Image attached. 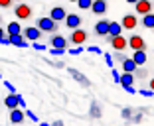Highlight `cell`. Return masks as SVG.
<instances>
[{
    "instance_id": "277c9868",
    "label": "cell",
    "mask_w": 154,
    "mask_h": 126,
    "mask_svg": "<svg viewBox=\"0 0 154 126\" xmlns=\"http://www.w3.org/2000/svg\"><path fill=\"white\" fill-rule=\"evenodd\" d=\"M152 12H154V0H138V2H134V12L132 14L146 16V14H152Z\"/></svg>"
},
{
    "instance_id": "9c48e42d",
    "label": "cell",
    "mask_w": 154,
    "mask_h": 126,
    "mask_svg": "<svg viewBox=\"0 0 154 126\" xmlns=\"http://www.w3.org/2000/svg\"><path fill=\"white\" fill-rule=\"evenodd\" d=\"M63 24L69 28V30H77V28H81V24H83V16H79V14H75V12H71V14L67 12Z\"/></svg>"
},
{
    "instance_id": "8992f818",
    "label": "cell",
    "mask_w": 154,
    "mask_h": 126,
    "mask_svg": "<svg viewBox=\"0 0 154 126\" xmlns=\"http://www.w3.org/2000/svg\"><path fill=\"white\" fill-rule=\"evenodd\" d=\"M50 47H51V50L65 51V47H67V38L61 36V34H51V36H50Z\"/></svg>"
},
{
    "instance_id": "d4e9b609",
    "label": "cell",
    "mask_w": 154,
    "mask_h": 126,
    "mask_svg": "<svg viewBox=\"0 0 154 126\" xmlns=\"http://www.w3.org/2000/svg\"><path fill=\"white\" fill-rule=\"evenodd\" d=\"M14 0H0V8H10Z\"/></svg>"
},
{
    "instance_id": "83f0119b",
    "label": "cell",
    "mask_w": 154,
    "mask_h": 126,
    "mask_svg": "<svg viewBox=\"0 0 154 126\" xmlns=\"http://www.w3.org/2000/svg\"><path fill=\"white\" fill-rule=\"evenodd\" d=\"M125 2H128V4H134V2H138V0H125Z\"/></svg>"
},
{
    "instance_id": "cb8c5ba5",
    "label": "cell",
    "mask_w": 154,
    "mask_h": 126,
    "mask_svg": "<svg viewBox=\"0 0 154 126\" xmlns=\"http://www.w3.org/2000/svg\"><path fill=\"white\" fill-rule=\"evenodd\" d=\"M71 75H73V77H77V81H81L83 85H87V87H89V81H85V77H83V75H81L79 71H75V69H71Z\"/></svg>"
},
{
    "instance_id": "52a82bcc",
    "label": "cell",
    "mask_w": 154,
    "mask_h": 126,
    "mask_svg": "<svg viewBox=\"0 0 154 126\" xmlns=\"http://www.w3.org/2000/svg\"><path fill=\"white\" fill-rule=\"evenodd\" d=\"M107 41H109V45L113 47L115 51H119V53H122V51L127 50V38L125 36H115V38H107Z\"/></svg>"
},
{
    "instance_id": "4316f807",
    "label": "cell",
    "mask_w": 154,
    "mask_h": 126,
    "mask_svg": "<svg viewBox=\"0 0 154 126\" xmlns=\"http://www.w3.org/2000/svg\"><path fill=\"white\" fill-rule=\"evenodd\" d=\"M4 36H6V32L2 30V28H0V40H2V38H4Z\"/></svg>"
},
{
    "instance_id": "7402d4cb",
    "label": "cell",
    "mask_w": 154,
    "mask_h": 126,
    "mask_svg": "<svg viewBox=\"0 0 154 126\" xmlns=\"http://www.w3.org/2000/svg\"><path fill=\"white\" fill-rule=\"evenodd\" d=\"M121 32H122L121 24H119V22H113V20H111V22H109V36H107V38H115V36H121Z\"/></svg>"
},
{
    "instance_id": "ba28073f",
    "label": "cell",
    "mask_w": 154,
    "mask_h": 126,
    "mask_svg": "<svg viewBox=\"0 0 154 126\" xmlns=\"http://www.w3.org/2000/svg\"><path fill=\"white\" fill-rule=\"evenodd\" d=\"M119 24H121L122 30H134V28L138 26V18H136L132 12H127V14L121 18V22H119Z\"/></svg>"
},
{
    "instance_id": "ffe728a7",
    "label": "cell",
    "mask_w": 154,
    "mask_h": 126,
    "mask_svg": "<svg viewBox=\"0 0 154 126\" xmlns=\"http://www.w3.org/2000/svg\"><path fill=\"white\" fill-rule=\"evenodd\" d=\"M140 26L144 28V30H154V12H152V14H146V16H142Z\"/></svg>"
},
{
    "instance_id": "4fadbf2b",
    "label": "cell",
    "mask_w": 154,
    "mask_h": 126,
    "mask_svg": "<svg viewBox=\"0 0 154 126\" xmlns=\"http://www.w3.org/2000/svg\"><path fill=\"white\" fill-rule=\"evenodd\" d=\"M65 16H67V10L63 8V6H54V8L50 10V18L54 20V22H63Z\"/></svg>"
},
{
    "instance_id": "ac0fdd59",
    "label": "cell",
    "mask_w": 154,
    "mask_h": 126,
    "mask_svg": "<svg viewBox=\"0 0 154 126\" xmlns=\"http://www.w3.org/2000/svg\"><path fill=\"white\" fill-rule=\"evenodd\" d=\"M6 36H18V34H22V26H20V24L18 22H10L8 24V26H6Z\"/></svg>"
},
{
    "instance_id": "603a6c76",
    "label": "cell",
    "mask_w": 154,
    "mask_h": 126,
    "mask_svg": "<svg viewBox=\"0 0 154 126\" xmlns=\"http://www.w3.org/2000/svg\"><path fill=\"white\" fill-rule=\"evenodd\" d=\"M91 4H93V0H77V6L81 10H89Z\"/></svg>"
},
{
    "instance_id": "8fae6325",
    "label": "cell",
    "mask_w": 154,
    "mask_h": 126,
    "mask_svg": "<svg viewBox=\"0 0 154 126\" xmlns=\"http://www.w3.org/2000/svg\"><path fill=\"white\" fill-rule=\"evenodd\" d=\"M22 36H24V40H26V41L28 40H30V41H38L44 34H42L36 26H28V28H24V30H22Z\"/></svg>"
},
{
    "instance_id": "5bb4252c",
    "label": "cell",
    "mask_w": 154,
    "mask_h": 126,
    "mask_svg": "<svg viewBox=\"0 0 154 126\" xmlns=\"http://www.w3.org/2000/svg\"><path fill=\"white\" fill-rule=\"evenodd\" d=\"M20 104V94L18 93H10L4 97V106L8 108V110H14V108H18Z\"/></svg>"
},
{
    "instance_id": "e0dca14e",
    "label": "cell",
    "mask_w": 154,
    "mask_h": 126,
    "mask_svg": "<svg viewBox=\"0 0 154 126\" xmlns=\"http://www.w3.org/2000/svg\"><path fill=\"white\" fill-rule=\"evenodd\" d=\"M8 44L10 45H16V47H28V41L24 40L22 34H18V36H10L8 38Z\"/></svg>"
},
{
    "instance_id": "3957f363",
    "label": "cell",
    "mask_w": 154,
    "mask_h": 126,
    "mask_svg": "<svg viewBox=\"0 0 154 126\" xmlns=\"http://www.w3.org/2000/svg\"><path fill=\"white\" fill-rule=\"evenodd\" d=\"M127 45L131 47L132 51H146V50H148V45H146L144 38L138 36V34H132V36L127 40Z\"/></svg>"
},
{
    "instance_id": "d6986e66",
    "label": "cell",
    "mask_w": 154,
    "mask_h": 126,
    "mask_svg": "<svg viewBox=\"0 0 154 126\" xmlns=\"http://www.w3.org/2000/svg\"><path fill=\"white\" fill-rule=\"evenodd\" d=\"M117 81L125 87H132V83H134V73H122L121 77H117Z\"/></svg>"
},
{
    "instance_id": "2e32d148",
    "label": "cell",
    "mask_w": 154,
    "mask_h": 126,
    "mask_svg": "<svg viewBox=\"0 0 154 126\" xmlns=\"http://www.w3.org/2000/svg\"><path fill=\"white\" fill-rule=\"evenodd\" d=\"M131 59L134 61V65H136V67H138V65H144V63L148 61V53H146V51H134Z\"/></svg>"
},
{
    "instance_id": "6da1fadb",
    "label": "cell",
    "mask_w": 154,
    "mask_h": 126,
    "mask_svg": "<svg viewBox=\"0 0 154 126\" xmlns=\"http://www.w3.org/2000/svg\"><path fill=\"white\" fill-rule=\"evenodd\" d=\"M36 28L42 32V34H50V36H51V34H57L59 24L54 22L50 16H40V18L36 20Z\"/></svg>"
},
{
    "instance_id": "7c38bea8",
    "label": "cell",
    "mask_w": 154,
    "mask_h": 126,
    "mask_svg": "<svg viewBox=\"0 0 154 126\" xmlns=\"http://www.w3.org/2000/svg\"><path fill=\"white\" fill-rule=\"evenodd\" d=\"M109 22L111 20H107V18H103V20H99V22L95 24V36H99V38H107L109 36Z\"/></svg>"
},
{
    "instance_id": "484cf974",
    "label": "cell",
    "mask_w": 154,
    "mask_h": 126,
    "mask_svg": "<svg viewBox=\"0 0 154 126\" xmlns=\"http://www.w3.org/2000/svg\"><path fill=\"white\" fill-rule=\"evenodd\" d=\"M148 85H150V91H154V77L150 79V83H148Z\"/></svg>"
},
{
    "instance_id": "4dcf8cb0",
    "label": "cell",
    "mask_w": 154,
    "mask_h": 126,
    "mask_svg": "<svg viewBox=\"0 0 154 126\" xmlns=\"http://www.w3.org/2000/svg\"><path fill=\"white\" fill-rule=\"evenodd\" d=\"M18 126H20V124H18Z\"/></svg>"
},
{
    "instance_id": "f546056e",
    "label": "cell",
    "mask_w": 154,
    "mask_h": 126,
    "mask_svg": "<svg viewBox=\"0 0 154 126\" xmlns=\"http://www.w3.org/2000/svg\"><path fill=\"white\" fill-rule=\"evenodd\" d=\"M0 22H2V16H0Z\"/></svg>"
},
{
    "instance_id": "5b68a950",
    "label": "cell",
    "mask_w": 154,
    "mask_h": 126,
    "mask_svg": "<svg viewBox=\"0 0 154 126\" xmlns=\"http://www.w3.org/2000/svg\"><path fill=\"white\" fill-rule=\"evenodd\" d=\"M14 16L18 20H30L32 18V6L26 4V2H20V4L14 6Z\"/></svg>"
},
{
    "instance_id": "44dd1931",
    "label": "cell",
    "mask_w": 154,
    "mask_h": 126,
    "mask_svg": "<svg viewBox=\"0 0 154 126\" xmlns=\"http://www.w3.org/2000/svg\"><path fill=\"white\" fill-rule=\"evenodd\" d=\"M121 65H122V69H125V73H136V65L131 57H125L121 61Z\"/></svg>"
},
{
    "instance_id": "30bf717a",
    "label": "cell",
    "mask_w": 154,
    "mask_h": 126,
    "mask_svg": "<svg viewBox=\"0 0 154 126\" xmlns=\"http://www.w3.org/2000/svg\"><path fill=\"white\" fill-rule=\"evenodd\" d=\"M89 10L95 14V16H105L107 10H109V2H107V0H93V4H91Z\"/></svg>"
},
{
    "instance_id": "7a4b0ae2",
    "label": "cell",
    "mask_w": 154,
    "mask_h": 126,
    "mask_svg": "<svg viewBox=\"0 0 154 126\" xmlns=\"http://www.w3.org/2000/svg\"><path fill=\"white\" fill-rule=\"evenodd\" d=\"M87 40H89L87 30L77 28V30H71V34H69V38H67V44H71V45H83Z\"/></svg>"
},
{
    "instance_id": "9a60e30c",
    "label": "cell",
    "mask_w": 154,
    "mask_h": 126,
    "mask_svg": "<svg viewBox=\"0 0 154 126\" xmlns=\"http://www.w3.org/2000/svg\"><path fill=\"white\" fill-rule=\"evenodd\" d=\"M8 118H10L12 124H22L24 118H26V114H24V110H20V108H14V110H10Z\"/></svg>"
},
{
    "instance_id": "f1b7e54d",
    "label": "cell",
    "mask_w": 154,
    "mask_h": 126,
    "mask_svg": "<svg viewBox=\"0 0 154 126\" xmlns=\"http://www.w3.org/2000/svg\"><path fill=\"white\" fill-rule=\"evenodd\" d=\"M69 2H77V0H69Z\"/></svg>"
}]
</instances>
